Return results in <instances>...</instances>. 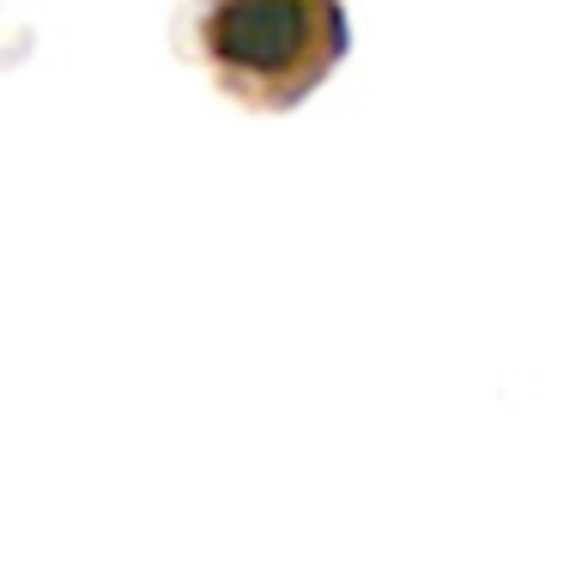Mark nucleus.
I'll use <instances>...</instances> for the list:
<instances>
[{
    "label": "nucleus",
    "mask_w": 564,
    "mask_h": 564,
    "mask_svg": "<svg viewBox=\"0 0 564 564\" xmlns=\"http://www.w3.org/2000/svg\"><path fill=\"white\" fill-rule=\"evenodd\" d=\"M310 43L304 0H231L213 19V50L249 74H285Z\"/></svg>",
    "instance_id": "f257e3e1"
}]
</instances>
